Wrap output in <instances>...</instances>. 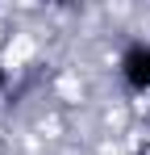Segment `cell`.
I'll return each mask as SVG.
<instances>
[{
    "label": "cell",
    "mask_w": 150,
    "mask_h": 155,
    "mask_svg": "<svg viewBox=\"0 0 150 155\" xmlns=\"http://www.w3.org/2000/svg\"><path fill=\"white\" fill-rule=\"evenodd\" d=\"M121 71H125V80L133 88H150V46H133V51L125 54Z\"/></svg>",
    "instance_id": "cell-1"
}]
</instances>
